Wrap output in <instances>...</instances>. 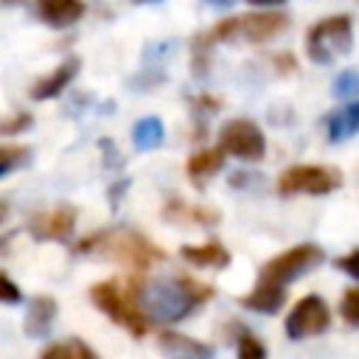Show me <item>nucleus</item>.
Listing matches in <instances>:
<instances>
[{
    "mask_svg": "<svg viewBox=\"0 0 359 359\" xmlns=\"http://www.w3.org/2000/svg\"><path fill=\"white\" fill-rule=\"evenodd\" d=\"M210 294H213L210 286L196 283V280H191L185 275H180V278H160V280H151V283L137 289L140 306L154 320H163V323H177L182 317H188Z\"/></svg>",
    "mask_w": 359,
    "mask_h": 359,
    "instance_id": "nucleus-1",
    "label": "nucleus"
},
{
    "mask_svg": "<svg viewBox=\"0 0 359 359\" xmlns=\"http://www.w3.org/2000/svg\"><path fill=\"white\" fill-rule=\"evenodd\" d=\"M79 252H93L101 258H115L132 269H149L154 261H163V250H157L146 236L129 227L101 230L79 244Z\"/></svg>",
    "mask_w": 359,
    "mask_h": 359,
    "instance_id": "nucleus-2",
    "label": "nucleus"
},
{
    "mask_svg": "<svg viewBox=\"0 0 359 359\" xmlns=\"http://www.w3.org/2000/svg\"><path fill=\"white\" fill-rule=\"evenodd\" d=\"M286 28H289V14H283V11H252V14L222 20L205 34L210 36V42H236V39L266 42V39L283 34Z\"/></svg>",
    "mask_w": 359,
    "mask_h": 359,
    "instance_id": "nucleus-3",
    "label": "nucleus"
},
{
    "mask_svg": "<svg viewBox=\"0 0 359 359\" xmlns=\"http://www.w3.org/2000/svg\"><path fill=\"white\" fill-rule=\"evenodd\" d=\"M353 45V25L348 14L325 17L306 34V53L317 65H328L337 56H345Z\"/></svg>",
    "mask_w": 359,
    "mask_h": 359,
    "instance_id": "nucleus-4",
    "label": "nucleus"
},
{
    "mask_svg": "<svg viewBox=\"0 0 359 359\" xmlns=\"http://www.w3.org/2000/svg\"><path fill=\"white\" fill-rule=\"evenodd\" d=\"M90 297H93V303H95L107 317H112V320H115L118 325H123L129 334H135V337H143V334H146L149 320H146V314H143L140 306H137V292L132 294V289L123 292L121 283L104 280V283H95V286L90 289Z\"/></svg>",
    "mask_w": 359,
    "mask_h": 359,
    "instance_id": "nucleus-5",
    "label": "nucleus"
},
{
    "mask_svg": "<svg viewBox=\"0 0 359 359\" xmlns=\"http://www.w3.org/2000/svg\"><path fill=\"white\" fill-rule=\"evenodd\" d=\"M320 261H323V250L317 244H297V247H292V250L269 258L261 266V283L283 286V283L306 275L309 269H314Z\"/></svg>",
    "mask_w": 359,
    "mask_h": 359,
    "instance_id": "nucleus-6",
    "label": "nucleus"
},
{
    "mask_svg": "<svg viewBox=\"0 0 359 359\" xmlns=\"http://www.w3.org/2000/svg\"><path fill=\"white\" fill-rule=\"evenodd\" d=\"M342 182V174L328 165H292L278 177V194H331Z\"/></svg>",
    "mask_w": 359,
    "mask_h": 359,
    "instance_id": "nucleus-7",
    "label": "nucleus"
},
{
    "mask_svg": "<svg viewBox=\"0 0 359 359\" xmlns=\"http://www.w3.org/2000/svg\"><path fill=\"white\" fill-rule=\"evenodd\" d=\"M219 149H224V154H233L241 160H261L266 151V140H264V132L252 121L233 118L219 132Z\"/></svg>",
    "mask_w": 359,
    "mask_h": 359,
    "instance_id": "nucleus-8",
    "label": "nucleus"
},
{
    "mask_svg": "<svg viewBox=\"0 0 359 359\" xmlns=\"http://www.w3.org/2000/svg\"><path fill=\"white\" fill-rule=\"evenodd\" d=\"M328 323H331V311H328L325 300L317 294H309V297L297 300V306L286 317V337L289 339H306V337L323 334L328 328Z\"/></svg>",
    "mask_w": 359,
    "mask_h": 359,
    "instance_id": "nucleus-9",
    "label": "nucleus"
},
{
    "mask_svg": "<svg viewBox=\"0 0 359 359\" xmlns=\"http://www.w3.org/2000/svg\"><path fill=\"white\" fill-rule=\"evenodd\" d=\"M73 224H76V210L70 205H59L48 213H39L34 222H31V230L36 238H53V241H65L70 233H73Z\"/></svg>",
    "mask_w": 359,
    "mask_h": 359,
    "instance_id": "nucleus-10",
    "label": "nucleus"
},
{
    "mask_svg": "<svg viewBox=\"0 0 359 359\" xmlns=\"http://www.w3.org/2000/svg\"><path fill=\"white\" fill-rule=\"evenodd\" d=\"M160 348H163L165 359H213L210 345H205L194 337L177 334V331H163L160 334Z\"/></svg>",
    "mask_w": 359,
    "mask_h": 359,
    "instance_id": "nucleus-11",
    "label": "nucleus"
},
{
    "mask_svg": "<svg viewBox=\"0 0 359 359\" xmlns=\"http://www.w3.org/2000/svg\"><path fill=\"white\" fill-rule=\"evenodd\" d=\"M76 73H79V59L73 56V59L62 62L53 73H48V76H42L39 81H34V84H31V98H34V101L56 98L62 90H67V84L73 81V76H76Z\"/></svg>",
    "mask_w": 359,
    "mask_h": 359,
    "instance_id": "nucleus-12",
    "label": "nucleus"
},
{
    "mask_svg": "<svg viewBox=\"0 0 359 359\" xmlns=\"http://www.w3.org/2000/svg\"><path fill=\"white\" fill-rule=\"evenodd\" d=\"M56 320V300L53 297H34L25 311V334L28 337H45Z\"/></svg>",
    "mask_w": 359,
    "mask_h": 359,
    "instance_id": "nucleus-13",
    "label": "nucleus"
},
{
    "mask_svg": "<svg viewBox=\"0 0 359 359\" xmlns=\"http://www.w3.org/2000/svg\"><path fill=\"white\" fill-rule=\"evenodd\" d=\"M36 8H39V17L53 28H65L84 14L81 0H36Z\"/></svg>",
    "mask_w": 359,
    "mask_h": 359,
    "instance_id": "nucleus-14",
    "label": "nucleus"
},
{
    "mask_svg": "<svg viewBox=\"0 0 359 359\" xmlns=\"http://www.w3.org/2000/svg\"><path fill=\"white\" fill-rule=\"evenodd\" d=\"M165 219L168 222H180V224H202V227H210L219 222V213L210 210V208H202V205H188L182 199H168L165 205Z\"/></svg>",
    "mask_w": 359,
    "mask_h": 359,
    "instance_id": "nucleus-15",
    "label": "nucleus"
},
{
    "mask_svg": "<svg viewBox=\"0 0 359 359\" xmlns=\"http://www.w3.org/2000/svg\"><path fill=\"white\" fill-rule=\"evenodd\" d=\"M180 252H182V258H185L188 264H194V266H216V269H222V266L230 264V252H227L219 241H208V244H185Z\"/></svg>",
    "mask_w": 359,
    "mask_h": 359,
    "instance_id": "nucleus-16",
    "label": "nucleus"
},
{
    "mask_svg": "<svg viewBox=\"0 0 359 359\" xmlns=\"http://www.w3.org/2000/svg\"><path fill=\"white\" fill-rule=\"evenodd\" d=\"M241 303L252 311H261V314H275L280 311V306L286 303V292L283 286H275V283H258L250 294L241 297Z\"/></svg>",
    "mask_w": 359,
    "mask_h": 359,
    "instance_id": "nucleus-17",
    "label": "nucleus"
},
{
    "mask_svg": "<svg viewBox=\"0 0 359 359\" xmlns=\"http://www.w3.org/2000/svg\"><path fill=\"white\" fill-rule=\"evenodd\" d=\"M222 163H224V149H202V151H194L188 157V165L185 168H188V177L199 185L208 177H213L222 168Z\"/></svg>",
    "mask_w": 359,
    "mask_h": 359,
    "instance_id": "nucleus-18",
    "label": "nucleus"
},
{
    "mask_svg": "<svg viewBox=\"0 0 359 359\" xmlns=\"http://www.w3.org/2000/svg\"><path fill=\"white\" fill-rule=\"evenodd\" d=\"M132 143L135 149L140 151H151L163 143V121L160 118H140L135 126H132Z\"/></svg>",
    "mask_w": 359,
    "mask_h": 359,
    "instance_id": "nucleus-19",
    "label": "nucleus"
},
{
    "mask_svg": "<svg viewBox=\"0 0 359 359\" xmlns=\"http://www.w3.org/2000/svg\"><path fill=\"white\" fill-rule=\"evenodd\" d=\"M353 132H359V104H348L345 109H339L328 118V137L334 143L351 137Z\"/></svg>",
    "mask_w": 359,
    "mask_h": 359,
    "instance_id": "nucleus-20",
    "label": "nucleus"
},
{
    "mask_svg": "<svg viewBox=\"0 0 359 359\" xmlns=\"http://www.w3.org/2000/svg\"><path fill=\"white\" fill-rule=\"evenodd\" d=\"M39 359H98V356H95V351H93L90 345H84L81 339H67V342L48 345Z\"/></svg>",
    "mask_w": 359,
    "mask_h": 359,
    "instance_id": "nucleus-21",
    "label": "nucleus"
},
{
    "mask_svg": "<svg viewBox=\"0 0 359 359\" xmlns=\"http://www.w3.org/2000/svg\"><path fill=\"white\" fill-rule=\"evenodd\" d=\"M28 154H31V149H28V146L3 143V149H0V174H3V177H6V174H11L17 165H22V163L28 160Z\"/></svg>",
    "mask_w": 359,
    "mask_h": 359,
    "instance_id": "nucleus-22",
    "label": "nucleus"
},
{
    "mask_svg": "<svg viewBox=\"0 0 359 359\" xmlns=\"http://www.w3.org/2000/svg\"><path fill=\"white\" fill-rule=\"evenodd\" d=\"M238 359H266V348L258 337H252L250 331H241L238 337Z\"/></svg>",
    "mask_w": 359,
    "mask_h": 359,
    "instance_id": "nucleus-23",
    "label": "nucleus"
},
{
    "mask_svg": "<svg viewBox=\"0 0 359 359\" xmlns=\"http://www.w3.org/2000/svg\"><path fill=\"white\" fill-rule=\"evenodd\" d=\"M339 314H342V320H345V323L359 325V286H353V289H348V292L342 294Z\"/></svg>",
    "mask_w": 359,
    "mask_h": 359,
    "instance_id": "nucleus-24",
    "label": "nucleus"
},
{
    "mask_svg": "<svg viewBox=\"0 0 359 359\" xmlns=\"http://www.w3.org/2000/svg\"><path fill=\"white\" fill-rule=\"evenodd\" d=\"M356 90H359V73H356V70H342V73H337V79H334V95L351 98Z\"/></svg>",
    "mask_w": 359,
    "mask_h": 359,
    "instance_id": "nucleus-25",
    "label": "nucleus"
},
{
    "mask_svg": "<svg viewBox=\"0 0 359 359\" xmlns=\"http://www.w3.org/2000/svg\"><path fill=\"white\" fill-rule=\"evenodd\" d=\"M28 123H31V115H28V112H17L14 118H6L0 129H3V135H14V132H20V129H25Z\"/></svg>",
    "mask_w": 359,
    "mask_h": 359,
    "instance_id": "nucleus-26",
    "label": "nucleus"
},
{
    "mask_svg": "<svg viewBox=\"0 0 359 359\" xmlns=\"http://www.w3.org/2000/svg\"><path fill=\"white\" fill-rule=\"evenodd\" d=\"M337 266H339L342 272H348L351 278H356V280H359V250H353V252H348V255L337 258Z\"/></svg>",
    "mask_w": 359,
    "mask_h": 359,
    "instance_id": "nucleus-27",
    "label": "nucleus"
},
{
    "mask_svg": "<svg viewBox=\"0 0 359 359\" xmlns=\"http://www.w3.org/2000/svg\"><path fill=\"white\" fill-rule=\"evenodd\" d=\"M0 289H3V303H17V300L22 297V294H20V289L14 286V280H11L6 272L0 275Z\"/></svg>",
    "mask_w": 359,
    "mask_h": 359,
    "instance_id": "nucleus-28",
    "label": "nucleus"
},
{
    "mask_svg": "<svg viewBox=\"0 0 359 359\" xmlns=\"http://www.w3.org/2000/svg\"><path fill=\"white\" fill-rule=\"evenodd\" d=\"M252 6H275V3H283V0H250Z\"/></svg>",
    "mask_w": 359,
    "mask_h": 359,
    "instance_id": "nucleus-29",
    "label": "nucleus"
},
{
    "mask_svg": "<svg viewBox=\"0 0 359 359\" xmlns=\"http://www.w3.org/2000/svg\"><path fill=\"white\" fill-rule=\"evenodd\" d=\"M210 6H227V3H233V0H208Z\"/></svg>",
    "mask_w": 359,
    "mask_h": 359,
    "instance_id": "nucleus-30",
    "label": "nucleus"
},
{
    "mask_svg": "<svg viewBox=\"0 0 359 359\" xmlns=\"http://www.w3.org/2000/svg\"><path fill=\"white\" fill-rule=\"evenodd\" d=\"M137 3H151V0H137Z\"/></svg>",
    "mask_w": 359,
    "mask_h": 359,
    "instance_id": "nucleus-31",
    "label": "nucleus"
}]
</instances>
